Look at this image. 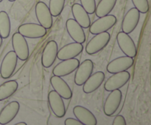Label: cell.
Masks as SVG:
<instances>
[{
    "mask_svg": "<svg viewBox=\"0 0 151 125\" xmlns=\"http://www.w3.org/2000/svg\"><path fill=\"white\" fill-rule=\"evenodd\" d=\"M134 60L128 56H122L111 60L107 66V71L110 74H116L119 72L128 71L134 66Z\"/></svg>",
    "mask_w": 151,
    "mask_h": 125,
    "instance_id": "13",
    "label": "cell"
},
{
    "mask_svg": "<svg viewBox=\"0 0 151 125\" xmlns=\"http://www.w3.org/2000/svg\"><path fill=\"white\" fill-rule=\"evenodd\" d=\"M58 46L56 41H50L47 44L41 55V64L46 69L51 67L57 58Z\"/></svg>",
    "mask_w": 151,
    "mask_h": 125,
    "instance_id": "12",
    "label": "cell"
},
{
    "mask_svg": "<svg viewBox=\"0 0 151 125\" xmlns=\"http://www.w3.org/2000/svg\"><path fill=\"white\" fill-rule=\"evenodd\" d=\"M18 32L27 38H41L47 35V29L39 24L26 23L21 25L18 29Z\"/></svg>",
    "mask_w": 151,
    "mask_h": 125,
    "instance_id": "8",
    "label": "cell"
},
{
    "mask_svg": "<svg viewBox=\"0 0 151 125\" xmlns=\"http://www.w3.org/2000/svg\"><path fill=\"white\" fill-rule=\"evenodd\" d=\"M19 88L16 80H9L0 85V101H4L13 95Z\"/></svg>",
    "mask_w": 151,
    "mask_h": 125,
    "instance_id": "23",
    "label": "cell"
},
{
    "mask_svg": "<svg viewBox=\"0 0 151 125\" xmlns=\"http://www.w3.org/2000/svg\"><path fill=\"white\" fill-rule=\"evenodd\" d=\"M127 122L125 119L122 115H118L113 121V125H126Z\"/></svg>",
    "mask_w": 151,
    "mask_h": 125,
    "instance_id": "29",
    "label": "cell"
},
{
    "mask_svg": "<svg viewBox=\"0 0 151 125\" xmlns=\"http://www.w3.org/2000/svg\"><path fill=\"white\" fill-rule=\"evenodd\" d=\"M80 60L75 58L62 60L60 63L56 65L52 70V74L55 76H68L73 73L80 65Z\"/></svg>",
    "mask_w": 151,
    "mask_h": 125,
    "instance_id": "10",
    "label": "cell"
},
{
    "mask_svg": "<svg viewBox=\"0 0 151 125\" xmlns=\"http://www.w3.org/2000/svg\"><path fill=\"white\" fill-rule=\"evenodd\" d=\"M9 1H11V2H13V1H16V0H8Z\"/></svg>",
    "mask_w": 151,
    "mask_h": 125,
    "instance_id": "33",
    "label": "cell"
},
{
    "mask_svg": "<svg viewBox=\"0 0 151 125\" xmlns=\"http://www.w3.org/2000/svg\"><path fill=\"white\" fill-rule=\"evenodd\" d=\"M110 40L111 35L108 32L94 35V36L87 44L86 51L90 55L97 54L107 46Z\"/></svg>",
    "mask_w": 151,
    "mask_h": 125,
    "instance_id": "1",
    "label": "cell"
},
{
    "mask_svg": "<svg viewBox=\"0 0 151 125\" xmlns=\"http://www.w3.org/2000/svg\"><path fill=\"white\" fill-rule=\"evenodd\" d=\"M66 0H50L49 9L52 17H58L61 14Z\"/></svg>",
    "mask_w": 151,
    "mask_h": 125,
    "instance_id": "26",
    "label": "cell"
},
{
    "mask_svg": "<svg viewBox=\"0 0 151 125\" xmlns=\"http://www.w3.org/2000/svg\"><path fill=\"white\" fill-rule=\"evenodd\" d=\"M122 99V91L119 89L111 91L103 105V111L106 116H113L120 106Z\"/></svg>",
    "mask_w": 151,
    "mask_h": 125,
    "instance_id": "5",
    "label": "cell"
},
{
    "mask_svg": "<svg viewBox=\"0 0 151 125\" xmlns=\"http://www.w3.org/2000/svg\"><path fill=\"white\" fill-rule=\"evenodd\" d=\"M52 87L60 96L64 99H70L72 97V91L67 82L62 77L58 76H52L50 79Z\"/></svg>",
    "mask_w": 151,
    "mask_h": 125,
    "instance_id": "18",
    "label": "cell"
},
{
    "mask_svg": "<svg viewBox=\"0 0 151 125\" xmlns=\"http://www.w3.org/2000/svg\"><path fill=\"white\" fill-rule=\"evenodd\" d=\"M2 43H3V38L0 36V48H1V45H2Z\"/></svg>",
    "mask_w": 151,
    "mask_h": 125,
    "instance_id": "32",
    "label": "cell"
},
{
    "mask_svg": "<svg viewBox=\"0 0 151 125\" xmlns=\"http://www.w3.org/2000/svg\"><path fill=\"white\" fill-rule=\"evenodd\" d=\"M116 22L117 19L114 15L109 14L103 17H100L91 24L89 26V32L92 35L107 32L115 26Z\"/></svg>",
    "mask_w": 151,
    "mask_h": 125,
    "instance_id": "2",
    "label": "cell"
},
{
    "mask_svg": "<svg viewBox=\"0 0 151 125\" xmlns=\"http://www.w3.org/2000/svg\"><path fill=\"white\" fill-rule=\"evenodd\" d=\"M73 113L78 121L83 125H97V120L94 114L86 107L81 105L75 106Z\"/></svg>",
    "mask_w": 151,
    "mask_h": 125,
    "instance_id": "21",
    "label": "cell"
},
{
    "mask_svg": "<svg viewBox=\"0 0 151 125\" xmlns=\"http://www.w3.org/2000/svg\"><path fill=\"white\" fill-rule=\"evenodd\" d=\"M65 125H82V124L78 120V119H73V118H68L64 121Z\"/></svg>",
    "mask_w": 151,
    "mask_h": 125,
    "instance_id": "30",
    "label": "cell"
},
{
    "mask_svg": "<svg viewBox=\"0 0 151 125\" xmlns=\"http://www.w3.org/2000/svg\"><path fill=\"white\" fill-rule=\"evenodd\" d=\"M66 27L72 39L75 42L84 44L86 42V34L83 28L73 19L66 21Z\"/></svg>",
    "mask_w": 151,
    "mask_h": 125,
    "instance_id": "17",
    "label": "cell"
},
{
    "mask_svg": "<svg viewBox=\"0 0 151 125\" xmlns=\"http://www.w3.org/2000/svg\"><path fill=\"white\" fill-rule=\"evenodd\" d=\"M131 79V74L127 71L113 74L111 76L106 80L104 85V88L106 91H114L120 89L125 86Z\"/></svg>",
    "mask_w": 151,
    "mask_h": 125,
    "instance_id": "7",
    "label": "cell"
},
{
    "mask_svg": "<svg viewBox=\"0 0 151 125\" xmlns=\"http://www.w3.org/2000/svg\"><path fill=\"white\" fill-rule=\"evenodd\" d=\"M20 104L18 101H13L7 104L0 112V124L6 125L12 121L18 115Z\"/></svg>",
    "mask_w": 151,
    "mask_h": 125,
    "instance_id": "19",
    "label": "cell"
},
{
    "mask_svg": "<svg viewBox=\"0 0 151 125\" xmlns=\"http://www.w3.org/2000/svg\"><path fill=\"white\" fill-rule=\"evenodd\" d=\"M12 46L18 59L26 61L29 56V49L27 41L19 32H16L12 37Z\"/></svg>",
    "mask_w": 151,
    "mask_h": 125,
    "instance_id": "3",
    "label": "cell"
},
{
    "mask_svg": "<svg viewBox=\"0 0 151 125\" xmlns=\"http://www.w3.org/2000/svg\"><path fill=\"white\" fill-rule=\"evenodd\" d=\"M106 78L104 72L97 71L96 73L92 74L88 78L83 86V91L85 94H91L97 91L103 83Z\"/></svg>",
    "mask_w": 151,
    "mask_h": 125,
    "instance_id": "20",
    "label": "cell"
},
{
    "mask_svg": "<svg viewBox=\"0 0 151 125\" xmlns=\"http://www.w3.org/2000/svg\"><path fill=\"white\" fill-rule=\"evenodd\" d=\"M117 0H100L98 5L96 6L95 14L98 18L110 14L114 10Z\"/></svg>",
    "mask_w": 151,
    "mask_h": 125,
    "instance_id": "24",
    "label": "cell"
},
{
    "mask_svg": "<svg viewBox=\"0 0 151 125\" xmlns=\"http://www.w3.org/2000/svg\"><path fill=\"white\" fill-rule=\"evenodd\" d=\"M83 50V44L77 42L71 43V44L64 46L60 50H58L57 58L60 60L75 58L82 53Z\"/></svg>",
    "mask_w": 151,
    "mask_h": 125,
    "instance_id": "15",
    "label": "cell"
},
{
    "mask_svg": "<svg viewBox=\"0 0 151 125\" xmlns=\"http://www.w3.org/2000/svg\"><path fill=\"white\" fill-rule=\"evenodd\" d=\"M48 101L52 111L56 117L60 119L64 117L66 110L63 98L54 90L49 93Z\"/></svg>",
    "mask_w": 151,
    "mask_h": 125,
    "instance_id": "14",
    "label": "cell"
},
{
    "mask_svg": "<svg viewBox=\"0 0 151 125\" xmlns=\"http://www.w3.org/2000/svg\"><path fill=\"white\" fill-rule=\"evenodd\" d=\"M116 41L119 48L126 56L134 58L137 55V48L134 40L128 34L120 32L116 35Z\"/></svg>",
    "mask_w": 151,
    "mask_h": 125,
    "instance_id": "6",
    "label": "cell"
},
{
    "mask_svg": "<svg viewBox=\"0 0 151 125\" xmlns=\"http://www.w3.org/2000/svg\"><path fill=\"white\" fill-rule=\"evenodd\" d=\"M132 2L135 8H137L140 13L146 14L148 13L150 10L148 0H132Z\"/></svg>",
    "mask_w": 151,
    "mask_h": 125,
    "instance_id": "27",
    "label": "cell"
},
{
    "mask_svg": "<svg viewBox=\"0 0 151 125\" xmlns=\"http://www.w3.org/2000/svg\"><path fill=\"white\" fill-rule=\"evenodd\" d=\"M11 30V24L8 14L5 11L0 12V36L3 39L9 37Z\"/></svg>",
    "mask_w": 151,
    "mask_h": 125,
    "instance_id": "25",
    "label": "cell"
},
{
    "mask_svg": "<svg viewBox=\"0 0 151 125\" xmlns=\"http://www.w3.org/2000/svg\"><path fill=\"white\" fill-rule=\"evenodd\" d=\"M81 6L84 8V10L91 15L95 13L96 10V1L95 0H81Z\"/></svg>",
    "mask_w": 151,
    "mask_h": 125,
    "instance_id": "28",
    "label": "cell"
},
{
    "mask_svg": "<svg viewBox=\"0 0 151 125\" xmlns=\"http://www.w3.org/2000/svg\"><path fill=\"white\" fill-rule=\"evenodd\" d=\"M2 1H3V0H0V3H1Z\"/></svg>",
    "mask_w": 151,
    "mask_h": 125,
    "instance_id": "34",
    "label": "cell"
},
{
    "mask_svg": "<svg viewBox=\"0 0 151 125\" xmlns=\"http://www.w3.org/2000/svg\"><path fill=\"white\" fill-rule=\"evenodd\" d=\"M16 125H27V123H25V122H19V123L16 124Z\"/></svg>",
    "mask_w": 151,
    "mask_h": 125,
    "instance_id": "31",
    "label": "cell"
},
{
    "mask_svg": "<svg viewBox=\"0 0 151 125\" xmlns=\"http://www.w3.org/2000/svg\"><path fill=\"white\" fill-rule=\"evenodd\" d=\"M35 16L39 24L48 29L52 26L53 19L49 7L44 1H38L35 5Z\"/></svg>",
    "mask_w": 151,
    "mask_h": 125,
    "instance_id": "9",
    "label": "cell"
},
{
    "mask_svg": "<svg viewBox=\"0 0 151 125\" xmlns=\"http://www.w3.org/2000/svg\"><path fill=\"white\" fill-rule=\"evenodd\" d=\"M94 71V63L92 60L87 59L82 63H80L79 66L76 69L75 75V83L77 85L82 86L88 78L93 74Z\"/></svg>",
    "mask_w": 151,
    "mask_h": 125,
    "instance_id": "11",
    "label": "cell"
},
{
    "mask_svg": "<svg viewBox=\"0 0 151 125\" xmlns=\"http://www.w3.org/2000/svg\"><path fill=\"white\" fill-rule=\"evenodd\" d=\"M140 20V13L137 8L134 7L128 11L122 21V32L128 34L134 32L137 28Z\"/></svg>",
    "mask_w": 151,
    "mask_h": 125,
    "instance_id": "16",
    "label": "cell"
},
{
    "mask_svg": "<svg viewBox=\"0 0 151 125\" xmlns=\"http://www.w3.org/2000/svg\"><path fill=\"white\" fill-rule=\"evenodd\" d=\"M18 63V57L14 51L5 54L0 66V75L4 79H9L14 74Z\"/></svg>",
    "mask_w": 151,
    "mask_h": 125,
    "instance_id": "4",
    "label": "cell"
},
{
    "mask_svg": "<svg viewBox=\"0 0 151 125\" xmlns=\"http://www.w3.org/2000/svg\"><path fill=\"white\" fill-rule=\"evenodd\" d=\"M72 15L74 19L82 26L83 29H88L91 25V19H90L88 13L84 10L81 4L75 3L72 7Z\"/></svg>",
    "mask_w": 151,
    "mask_h": 125,
    "instance_id": "22",
    "label": "cell"
}]
</instances>
